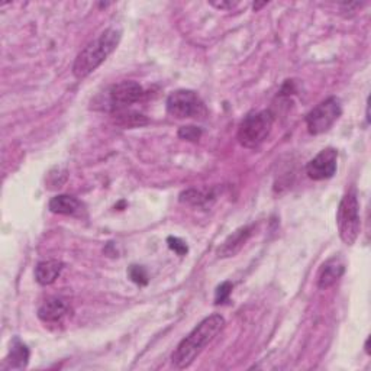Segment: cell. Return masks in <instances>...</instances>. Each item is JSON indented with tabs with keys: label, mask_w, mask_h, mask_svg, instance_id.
I'll list each match as a JSON object with an SVG mask.
<instances>
[{
	"label": "cell",
	"mask_w": 371,
	"mask_h": 371,
	"mask_svg": "<svg viewBox=\"0 0 371 371\" xmlns=\"http://www.w3.org/2000/svg\"><path fill=\"white\" fill-rule=\"evenodd\" d=\"M338 167V151L335 148H325L307 162L306 173L312 180L321 181L334 177Z\"/></svg>",
	"instance_id": "obj_8"
},
{
	"label": "cell",
	"mask_w": 371,
	"mask_h": 371,
	"mask_svg": "<svg viewBox=\"0 0 371 371\" xmlns=\"http://www.w3.org/2000/svg\"><path fill=\"white\" fill-rule=\"evenodd\" d=\"M337 225L342 242L354 245L361 231L360 203L354 190L345 193L341 199L337 212Z\"/></svg>",
	"instance_id": "obj_4"
},
{
	"label": "cell",
	"mask_w": 371,
	"mask_h": 371,
	"mask_svg": "<svg viewBox=\"0 0 371 371\" xmlns=\"http://www.w3.org/2000/svg\"><path fill=\"white\" fill-rule=\"evenodd\" d=\"M120 36L122 32L119 29L109 28L81 50L73 66V74L76 78H86L90 76L116 50Z\"/></svg>",
	"instance_id": "obj_2"
},
{
	"label": "cell",
	"mask_w": 371,
	"mask_h": 371,
	"mask_svg": "<svg viewBox=\"0 0 371 371\" xmlns=\"http://www.w3.org/2000/svg\"><path fill=\"white\" fill-rule=\"evenodd\" d=\"M48 208L52 214L66 215V216H78L81 218L86 214V206L77 197L69 195H58L50 200Z\"/></svg>",
	"instance_id": "obj_9"
},
{
	"label": "cell",
	"mask_w": 371,
	"mask_h": 371,
	"mask_svg": "<svg viewBox=\"0 0 371 371\" xmlns=\"http://www.w3.org/2000/svg\"><path fill=\"white\" fill-rule=\"evenodd\" d=\"M167 111L177 119H200L208 113L203 100L193 90H176L167 97Z\"/></svg>",
	"instance_id": "obj_6"
},
{
	"label": "cell",
	"mask_w": 371,
	"mask_h": 371,
	"mask_svg": "<svg viewBox=\"0 0 371 371\" xmlns=\"http://www.w3.org/2000/svg\"><path fill=\"white\" fill-rule=\"evenodd\" d=\"M341 100L335 96L325 99L306 115V125L309 134L321 135L329 131L332 128L334 123L341 118Z\"/></svg>",
	"instance_id": "obj_5"
},
{
	"label": "cell",
	"mask_w": 371,
	"mask_h": 371,
	"mask_svg": "<svg viewBox=\"0 0 371 371\" xmlns=\"http://www.w3.org/2000/svg\"><path fill=\"white\" fill-rule=\"evenodd\" d=\"M63 269H64V264L58 260L41 261L35 267V280L41 286H50L59 277Z\"/></svg>",
	"instance_id": "obj_13"
},
{
	"label": "cell",
	"mask_w": 371,
	"mask_h": 371,
	"mask_svg": "<svg viewBox=\"0 0 371 371\" xmlns=\"http://www.w3.org/2000/svg\"><path fill=\"white\" fill-rule=\"evenodd\" d=\"M214 6H216V8H219V9H225V8H234L235 6V4H223V2H220V4H212Z\"/></svg>",
	"instance_id": "obj_21"
},
{
	"label": "cell",
	"mask_w": 371,
	"mask_h": 371,
	"mask_svg": "<svg viewBox=\"0 0 371 371\" xmlns=\"http://www.w3.org/2000/svg\"><path fill=\"white\" fill-rule=\"evenodd\" d=\"M274 123L272 111L251 112L246 115L238 128V141L242 147L257 150L269 138Z\"/></svg>",
	"instance_id": "obj_3"
},
{
	"label": "cell",
	"mask_w": 371,
	"mask_h": 371,
	"mask_svg": "<svg viewBox=\"0 0 371 371\" xmlns=\"http://www.w3.org/2000/svg\"><path fill=\"white\" fill-rule=\"evenodd\" d=\"M130 277L134 283L139 284V286H144V284H147L148 283V276H147V272L146 269H144V267L141 265H131V269H130Z\"/></svg>",
	"instance_id": "obj_18"
},
{
	"label": "cell",
	"mask_w": 371,
	"mask_h": 371,
	"mask_svg": "<svg viewBox=\"0 0 371 371\" xmlns=\"http://www.w3.org/2000/svg\"><path fill=\"white\" fill-rule=\"evenodd\" d=\"M225 326V319L220 315H211L204 318L193 331L186 337L176 348L172 356L173 365L178 370L189 367L196 357L203 351L204 346L214 341Z\"/></svg>",
	"instance_id": "obj_1"
},
{
	"label": "cell",
	"mask_w": 371,
	"mask_h": 371,
	"mask_svg": "<svg viewBox=\"0 0 371 371\" xmlns=\"http://www.w3.org/2000/svg\"><path fill=\"white\" fill-rule=\"evenodd\" d=\"M29 361V349L28 346L20 342L19 338H15L12 341V346L9 356L6 357V364L9 368H16V370H22L28 365Z\"/></svg>",
	"instance_id": "obj_14"
},
{
	"label": "cell",
	"mask_w": 371,
	"mask_h": 371,
	"mask_svg": "<svg viewBox=\"0 0 371 371\" xmlns=\"http://www.w3.org/2000/svg\"><path fill=\"white\" fill-rule=\"evenodd\" d=\"M167 242H169V246H170V248H172L174 253H177L178 255H186V254H188L189 248H188V245H186V242H184L183 239L176 238V237H170V238L167 239Z\"/></svg>",
	"instance_id": "obj_20"
},
{
	"label": "cell",
	"mask_w": 371,
	"mask_h": 371,
	"mask_svg": "<svg viewBox=\"0 0 371 371\" xmlns=\"http://www.w3.org/2000/svg\"><path fill=\"white\" fill-rule=\"evenodd\" d=\"M108 93L113 112L127 109L146 96V92L136 81H120V83L113 85Z\"/></svg>",
	"instance_id": "obj_7"
},
{
	"label": "cell",
	"mask_w": 371,
	"mask_h": 371,
	"mask_svg": "<svg viewBox=\"0 0 371 371\" xmlns=\"http://www.w3.org/2000/svg\"><path fill=\"white\" fill-rule=\"evenodd\" d=\"M231 293H232V284L230 281H223L222 284L218 286L216 292H215V303L216 304L225 303L230 299Z\"/></svg>",
	"instance_id": "obj_17"
},
{
	"label": "cell",
	"mask_w": 371,
	"mask_h": 371,
	"mask_svg": "<svg viewBox=\"0 0 371 371\" xmlns=\"http://www.w3.org/2000/svg\"><path fill=\"white\" fill-rule=\"evenodd\" d=\"M70 304L61 298H50L38 309V318L43 322H58L67 316Z\"/></svg>",
	"instance_id": "obj_10"
},
{
	"label": "cell",
	"mask_w": 371,
	"mask_h": 371,
	"mask_svg": "<svg viewBox=\"0 0 371 371\" xmlns=\"http://www.w3.org/2000/svg\"><path fill=\"white\" fill-rule=\"evenodd\" d=\"M251 234H253V226H242V228L232 232L219 246L218 257L219 258L234 257L237 253L241 251L244 244L251 237Z\"/></svg>",
	"instance_id": "obj_11"
},
{
	"label": "cell",
	"mask_w": 371,
	"mask_h": 371,
	"mask_svg": "<svg viewBox=\"0 0 371 371\" xmlns=\"http://www.w3.org/2000/svg\"><path fill=\"white\" fill-rule=\"evenodd\" d=\"M115 115L118 116L119 123L125 127H138V125H144V123H147V119L144 118L142 115L136 113V112H131L127 109H122L115 112Z\"/></svg>",
	"instance_id": "obj_16"
},
{
	"label": "cell",
	"mask_w": 371,
	"mask_h": 371,
	"mask_svg": "<svg viewBox=\"0 0 371 371\" xmlns=\"http://www.w3.org/2000/svg\"><path fill=\"white\" fill-rule=\"evenodd\" d=\"M178 136L186 141H197L202 136V130L197 127H181Z\"/></svg>",
	"instance_id": "obj_19"
},
{
	"label": "cell",
	"mask_w": 371,
	"mask_h": 371,
	"mask_svg": "<svg viewBox=\"0 0 371 371\" xmlns=\"http://www.w3.org/2000/svg\"><path fill=\"white\" fill-rule=\"evenodd\" d=\"M345 272V264L340 257H334L328 260L321 269L319 277H318V287L319 288H328L334 286L344 274Z\"/></svg>",
	"instance_id": "obj_12"
},
{
	"label": "cell",
	"mask_w": 371,
	"mask_h": 371,
	"mask_svg": "<svg viewBox=\"0 0 371 371\" xmlns=\"http://www.w3.org/2000/svg\"><path fill=\"white\" fill-rule=\"evenodd\" d=\"M215 200V195L209 190H196V189H190V190H186L180 195V202L186 203V204H190V206H208L211 202Z\"/></svg>",
	"instance_id": "obj_15"
}]
</instances>
